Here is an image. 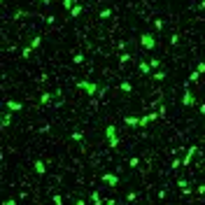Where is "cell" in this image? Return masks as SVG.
<instances>
[{"label": "cell", "instance_id": "1", "mask_svg": "<svg viewBox=\"0 0 205 205\" xmlns=\"http://www.w3.org/2000/svg\"><path fill=\"white\" fill-rule=\"evenodd\" d=\"M142 44H145L147 49H151V47H154V40H151L149 35H145V38H142Z\"/></svg>", "mask_w": 205, "mask_h": 205}]
</instances>
